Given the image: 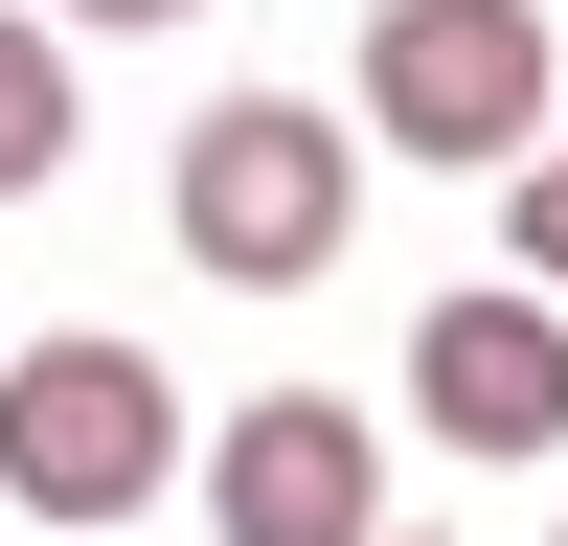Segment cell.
<instances>
[{
  "mask_svg": "<svg viewBox=\"0 0 568 546\" xmlns=\"http://www.w3.org/2000/svg\"><path fill=\"white\" fill-rule=\"evenodd\" d=\"M160 228H182V273H227V296H296V273H342V228H364V136L318 114V91H227V114H182Z\"/></svg>",
  "mask_w": 568,
  "mask_h": 546,
  "instance_id": "cell-1",
  "label": "cell"
},
{
  "mask_svg": "<svg viewBox=\"0 0 568 546\" xmlns=\"http://www.w3.org/2000/svg\"><path fill=\"white\" fill-rule=\"evenodd\" d=\"M409 410H433V455H568V296H524V273L433 296L409 318Z\"/></svg>",
  "mask_w": 568,
  "mask_h": 546,
  "instance_id": "cell-5",
  "label": "cell"
},
{
  "mask_svg": "<svg viewBox=\"0 0 568 546\" xmlns=\"http://www.w3.org/2000/svg\"><path fill=\"white\" fill-rule=\"evenodd\" d=\"M364 136L387 160H455V182H524L546 160V0H387L364 23Z\"/></svg>",
  "mask_w": 568,
  "mask_h": 546,
  "instance_id": "cell-2",
  "label": "cell"
},
{
  "mask_svg": "<svg viewBox=\"0 0 568 546\" xmlns=\"http://www.w3.org/2000/svg\"><path fill=\"white\" fill-rule=\"evenodd\" d=\"M160 478H182V387H160L136 342H23V364H0V501L136 524Z\"/></svg>",
  "mask_w": 568,
  "mask_h": 546,
  "instance_id": "cell-3",
  "label": "cell"
},
{
  "mask_svg": "<svg viewBox=\"0 0 568 546\" xmlns=\"http://www.w3.org/2000/svg\"><path fill=\"white\" fill-rule=\"evenodd\" d=\"M45 23H205V0H45Z\"/></svg>",
  "mask_w": 568,
  "mask_h": 546,
  "instance_id": "cell-8",
  "label": "cell"
},
{
  "mask_svg": "<svg viewBox=\"0 0 568 546\" xmlns=\"http://www.w3.org/2000/svg\"><path fill=\"white\" fill-rule=\"evenodd\" d=\"M205 524L227 546H409L342 387H251V410H227V433H205Z\"/></svg>",
  "mask_w": 568,
  "mask_h": 546,
  "instance_id": "cell-4",
  "label": "cell"
},
{
  "mask_svg": "<svg viewBox=\"0 0 568 546\" xmlns=\"http://www.w3.org/2000/svg\"><path fill=\"white\" fill-rule=\"evenodd\" d=\"M23 182H69V23L0 0V205H23Z\"/></svg>",
  "mask_w": 568,
  "mask_h": 546,
  "instance_id": "cell-6",
  "label": "cell"
},
{
  "mask_svg": "<svg viewBox=\"0 0 568 546\" xmlns=\"http://www.w3.org/2000/svg\"><path fill=\"white\" fill-rule=\"evenodd\" d=\"M500 273H524V296H568V136L500 182Z\"/></svg>",
  "mask_w": 568,
  "mask_h": 546,
  "instance_id": "cell-7",
  "label": "cell"
}]
</instances>
